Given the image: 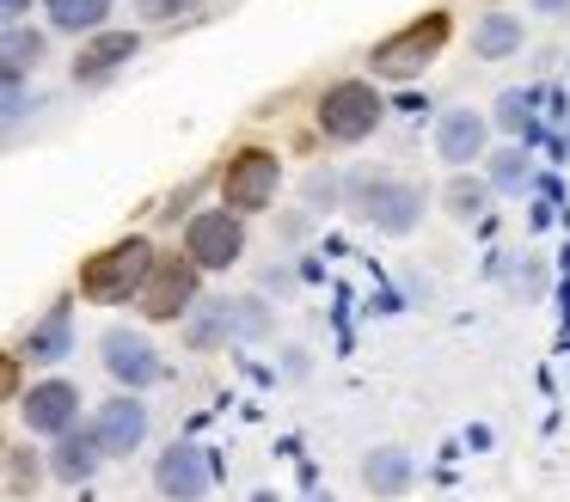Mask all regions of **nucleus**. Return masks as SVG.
I'll use <instances>...</instances> for the list:
<instances>
[{"mask_svg": "<svg viewBox=\"0 0 570 502\" xmlns=\"http://www.w3.org/2000/svg\"><path fill=\"white\" fill-rule=\"evenodd\" d=\"M75 355V301H50L43 306V318L26 331V343H19V362H38V367H56Z\"/></svg>", "mask_w": 570, "mask_h": 502, "instance_id": "dca6fc26", "label": "nucleus"}, {"mask_svg": "<svg viewBox=\"0 0 570 502\" xmlns=\"http://www.w3.org/2000/svg\"><path fill=\"white\" fill-rule=\"evenodd\" d=\"M197 301H203V269L190 264L185 252H154V269H148V282H141V294H136L141 318L178 325Z\"/></svg>", "mask_w": 570, "mask_h": 502, "instance_id": "39448f33", "label": "nucleus"}, {"mask_svg": "<svg viewBox=\"0 0 570 502\" xmlns=\"http://www.w3.org/2000/svg\"><path fill=\"white\" fill-rule=\"evenodd\" d=\"M484 117H491V129H503V135H528L533 129V98L528 92H503Z\"/></svg>", "mask_w": 570, "mask_h": 502, "instance_id": "5701e85b", "label": "nucleus"}, {"mask_svg": "<svg viewBox=\"0 0 570 502\" xmlns=\"http://www.w3.org/2000/svg\"><path fill=\"white\" fill-rule=\"evenodd\" d=\"M271 331V313L264 301H197L185 313V343L190 350H215V343H234V337H264Z\"/></svg>", "mask_w": 570, "mask_h": 502, "instance_id": "1a4fd4ad", "label": "nucleus"}, {"mask_svg": "<svg viewBox=\"0 0 570 502\" xmlns=\"http://www.w3.org/2000/svg\"><path fill=\"white\" fill-rule=\"evenodd\" d=\"M215 478H222V465H215V453L203 447V441H173V447H160V460H154V490H160V502H203L215 490Z\"/></svg>", "mask_w": 570, "mask_h": 502, "instance_id": "9d476101", "label": "nucleus"}, {"mask_svg": "<svg viewBox=\"0 0 570 502\" xmlns=\"http://www.w3.org/2000/svg\"><path fill=\"white\" fill-rule=\"evenodd\" d=\"M521 43H528L521 12H484V19L472 24V56L479 61H509V56H521Z\"/></svg>", "mask_w": 570, "mask_h": 502, "instance_id": "f3484780", "label": "nucleus"}, {"mask_svg": "<svg viewBox=\"0 0 570 502\" xmlns=\"http://www.w3.org/2000/svg\"><path fill=\"white\" fill-rule=\"evenodd\" d=\"M350 215L368 220V227L386 233V239H405V233H417V220H423V184L393 178V171L356 178L350 184Z\"/></svg>", "mask_w": 570, "mask_h": 502, "instance_id": "7ed1b4c3", "label": "nucleus"}, {"mask_svg": "<svg viewBox=\"0 0 570 502\" xmlns=\"http://www.w3.org/2000/svg\"><path fill=\"white\" fill-rule=\"evenodd\" d=\"M99 362H105V374L117 380V392H154L166 380V355L154 350V337L136 325H105Z\"/></svg>", "mask_w": 570, "mask_h": 502, "instance_id": "0eeeda50", "label": "nucleus"}, {"mask_svg": "<svg viewBox=\"0 0 570 502\" xmlns=\"http://www.w3.org/2000/svg\"><path fill=\"white\" fill-rule=\"evenodd\" d=\"M136 56H141V31H117V24H105V31H92L87 43H80V56H75L68 73H75V86H105V80H117Z\"/></svg>", "mask_w": 570, "mask_h": 502, "instance_id": "ddd939ff", "label": "nucleus"}, {"mask_svg": "<svg viewBox=\"0 0 570 502\" xmlns=\"http://www.w3.org/2000/svg\"><path fill=\"white\" fill-rule=\"evenodd\" d=\"M283 190V154L276 147H239L227 154L222 166V208H234L239 220L246 215H264Z\"/></svg>", "mask_w": 570, "mask_h": 502, "instance_id": "20e7f679", "label": "nucleus"}, {"mask_svg": "<svg viewBox=\"0 0 570 502\" xmlns=\"http://www.w3.org/2000/svg\"><path fill=\"white\" fill-rule=\"evenodd\" d=\"M307 502H332V496H320V490H313V496H307Z\"/></svg>", "mask_w": 570, "mask_h": 502, "instance_id": "7c9ffc66", "label": "nucleus"}, {"mask_svg": "<svg viewBox=\"0 0 570 502\" xmlns=\"http://www.w3.org/2000/svg\"><path fill=\"white\" fill-rule=\"evenodd\" d=\"M148 269H154V239L148 233H124V239H111L105 252H92L80 264V294L92 306H129L148 282Z\"/></svg>", "mask_w": 570, "mask_h": 502, "instance_id": "f257e3e1", "label": "nucleus"}, {"mask_svg": "<svg viewBox=\"0 0 570 502\" xmlns=\"http://www.w3.org/2000/svg\"><path fill=\"white\" fill-rule=\"evenodd\" d=\"M31 19V0H0V31L7 24H26Z\"/></svg>", "mask_w": 570, "mask_h": 502, "instance_id": "cd10ccee", "label": "nucleus"}, {"mask_svg": "<svg viewBox=\"0 0 570 502\" xmlns=\"http://www.w3.org/2000/svg\"><path fill=\"white\" fill-rule=\"evenodd\" d=\"M484 184H491V196H521V190L533 184V154H528L521 141L484 154Z\"/></svg>", "mask_w": 570, "mask_h": 502, "instance_id": "412c9836", "label": "nucleus"}, {"mask_svg": "<svg viewBox=\"0 0 570 502\" xmlns=\"http://www.w3.org/2000/svg\"><path fill=\"white\" fill-rule=\"evenodd\" d=\"M80 386L75 380H62V374H50V380H38V386H26L19 392V416H26V429L31 435H43V441H56L62 429H75L80 423Z\"/></svg>", "mask_w": 570, "mask_h": 502, "instance_id": "f8f14e48", "label": "nucleus"}, {"mask_svg": "<svg viewBox=\"0 0 570 502\" xmlns=\"http://www.w3.org/2000/svg\"><path fill=\"white\" fill-rule=\"evenodd\" d=\"M528 7H533V12H546V19H564L570 0H528Z\"/></svg>", "mask_w": 570, "mask_h": 502, "instance_id": "c85d7f7f", "label": "nucleus"}, {"mask_svg": "<svg viewBox=\"0 0 570 502\" xmlns=\"http://www.w3.org/2000/svg\"><path fill=\"white\" fill-rule=\"evenodd\" d=\"M307 203L313 208H320V203L332 208L337 203V178H332V171H313V178H307Z\"/></svg>", "mask_w": 570, "mask_h": 502, "instance_id": "bb28decb", "label": "nucleus"}, {"mask_svg": "<svg viewBox=\"0 0 570 502\" xmlns=\"http://www.w3.org/2000/svg\"><path fill=\"white\" fill-rule=\"evenodd\" d=\"M0 453H7V435H0Z\"/></svg>", "mask_w": 570, "mask_h": 502, "instance_id": "2f4dec72", "label": "nucleus"}, {"mask_svg": "<svg viewBox=\"0 0 570 502\" xmlns=\"http://www.w3.org/2000/svg\"><path fill=\"white\" fill-rule=\"evenodd\" d=\"M26 105H31V80L13 68H0V122H13Z\"/></svg>", "mask_w": 570, "mask_h": 502, "instance_id": "b1692460", "label": "nucleus"}, {"mask_svg": "<svg viewBox=\"0 0 570 502\" xmlns=\"http://www.w3.org/2000/svg\"><path fill=\"white\" fill-rule=\"evenodd\" d=\"M558 147H564V159H570V129H564V141H558Z\"/></svg>", "mask_w": 570, "mask_h": 502, "instance_id": "c756f323", "label": "nucleus"}, {"mask_svg": "<svg viewBox=\"0 0 570 502\" xmlns=\"http://www.w3.org/2000/svg\"><path fill=\"white\" fill-rule=\"evenodd\" d=\"M19 392H26V362L13 350H0V404H13Z\"/></svg>", "mask_w": 570, "mask_h": 502, "instance_id": "a878e982", "label": "nucleus"}, {"mask_svg": "<svg viewBox=\"0 0 570 502\" xmlns=\"http://www.w3.org/2000/svg\"><path fill=\"white\" fill-rule=\"evenodd\" d=\"M43 61H50V31H43V24H7V31H0V68H13V73H38Z\"/></svg>", "mask_w": 570, "mask_h": 502, "instance_id": "6ab92c4d", "label": "nucleus"}, {"mask_svg": "<svg viewBox=\"0 0 570 502\" xmlns=\"http://www.w3.org/2000/svg\"><path fill=\"white\" fill-rule=\"evenodd\" d=\"M111 7L117 0H43V31H62V37H92L111 24Z\"/></svg>", "mask_w": 570, "mask_h": 502, "instance_id": "aec40b11", "label": "nucleus"}, {"mask_svg": "<svg viewBox=\"0 0 570 502\" xmlns=\"http://www.w3.org/2000/svg\"><path fill=\"white\" fill-rule=\"evenodd\" d=\"M185 257L203 269V276H222V269H234L239 257H246V220L234 215V208H197V215L185 220Z\"/></svg>", "mask_w": 570, "mask_h": 502, "instance_id": "6e6552de", "label": "nucleus"}, {"mask_svg": "<svg viewBox=\"0 0 570 502\" xmlns=\"http://www.w3.org/2000/svg\"><path fill=\"white\" fill-rule=\"evenodd\" d=\"M362 484L374 490V496H405L411 484H417V460H411L405 447H374L368 460H362Z\"/></svg>", "mask_w": 570, "mask_h": 502, "instance_id": "a211bd4d", "label": "nucleus"}, {"mask_svg": "<svg viewBox=\"0 0 570 502\" xmlns=\"http://www.w3.org/2000/svg\"><path fill=\"white\" fill-rule=\"evenodd\" d=\"M203 0H136V12L141 19H154V24H173V19H190Z\"/></svg>", "mask_w": 570, "mask_h": 502, "instance_id": "393cba45", "label": "nucleus"}, {"mask_svg": "<svg viewBox=\"0 0 570 502\" xmlns=\"http://www.w3.org/2000/svg\"><path fill=\"white\" fill-rule=\"evenodd\" d=\"M442 203H448V215H454V220H479L484 208H491V184L454 171V178H448V190H442Z\"/></svg>", "mask_w": 570, "mask_h": 502, "instance_id": "4be33fe9", "label": "nucleus"}, {"mask_svg": "<svg viewBox=\"0 0 570 502\" xmlns=\"http://www.w3.org/2000/svg\"><path fill=\"white\" fill-rule=\"evenodd\" d=\"M99 465H105V447H99L87 416H80L75 429H62V435L50 441V453H43V472H50L56 484H92Z\"/></svg>", "mask_w": 570, "mask_h": 502, "instance_id": "2eb2a0df", "label": "nucleus"}, {"mask_svg": "<svg viewBox=\"0 0 570 502\" xmlns=\"http://www.w3.org/2000/svg\"><path fill=\"white\" fill-rule=\"evenodd\" d=\"M491 154V117L472 105H454L435 117V159H448L454 171H466L472 159Z\"/></svg>", "mask_w": 570, "mask_h": 502, "instance_id": "4468645a", "label": "nucleus"}, {"mask_svg": "<svg viewBox=\"0 0 570 502\" xmlns=\"http://www.w3.org/2000/svg\"><path fill=\"white\" fill-rule=\"evenodd\" d=\"M448 37H454V19H448L442 7L423 12V19H411L405 31L381 37V43L368 49L374 80H417V73L430 68V61L442 56V49H448Z\"/></svg>", "mask_w": 570, "mask_h": 502, "instance_id": "f03ea898", "label": "nucleus"}, {"mask_svg": "<svg viewBox=\"0 0 570 502\" xmlns=\"http://www.w3.org/2000/svg\"><path fill=\"white\" fill-rule=\"evenodd\" d=\"M320 135L325 141H337V147H356V141H368L374 129H381V117H386V105H381V92H374L368 80H337V86H325L320 92Z\"/></svg>", "mask_w": 570, "mask_h": 502, "instance_id": "423d86ee", "label": "nucleus"}, {"mask_svg": "<svg viewBox=\"0 0 570 502\" xmlns=\"http://www.w3.org/2000/svg\"><path fill=\"white\" fill-rule=\"evenodd\" d=\"M92 435H99L105 460H129V453L148 447V429H154V411L141 404V392H111L99 411L87 416Z\"/></svg>", "mask_w": 570, "mask_h": 502, "instance_id": "9b49d317", "label": "nucleus"}]
</instances>
